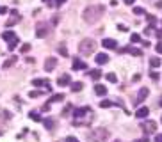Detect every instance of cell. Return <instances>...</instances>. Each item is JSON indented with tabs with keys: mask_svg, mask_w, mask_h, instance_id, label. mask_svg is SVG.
<instances>
[{
	"mask_svg": "<svg viewBox=\"0 0 162 142\" xmlns=\"http://www.w3.org/2000/svg\"><path fill=\"white\" fill-rule=\"evenodd\" d=\"M103 13H105V7L103 6H89L84 9L82 18H84V21H87V23H96V21L103 16Z\"/></svg>",
	"mask_w": 162,
	"mask_h": 142,
	"instance_id": "cell-1",
	"label": "cell"
},
{
	"mask_svg": "<svg viewBox=\"0 0 162 142\" xmlns=\"http://www.w3.org/2000/svg\"><path fill=\"white\" fill-rule=\"evenodd\" d=\"M87 139L91 142H103L109 139V132H107L105 128H94L91 133L87 135Z\"/></svg>",
	"mask_w": 162,
	"mask_h": 142,
	"instance_id": "cell-2",
	"label": "cell"
},
{
	"mask_svg": "<svg viewBox=\"0 0 162 142\" xmlns=\"http://www.w3.org/2000/svg\"><path fill=\"white\" fill-rule=\"evenodd\" d=\"M96 50V43L93 41V39H82L80 44H78V52L82 53V55H89Z\"/></svg>",
	"mask_w": 162,
	"mask_h": 142,
	"instance_id": "cell-3",
	"label": "cell"
},
{
	"mask_svg": "<svg viewBox=\"0 0 162 142\" xmlns=\"http://www.w3.org/2000/svg\"><path fill=\"white\" fill-rule=\"evenodd\" d=\"M2 39L7 41V48H9V50H14V48H16V44H18V36L14 34L13 30H6V32H2Z\"/></svg>",
	"mask_w": 162,
	"mask_h": 142,
	"instance_id": "cell-4",
	"label": "cell"
},
{
	"mask_svg": "<svg viewBox=\"0 0 162 142\" xmlns=\"http://www.w3.org/2000/svg\"><path fill=\"white\" fill-rule=\"evenodd\" d=\"M141 130L144 132V135L148 137L150 133H155L157 123H155V121H146V123H142V124H141Z\"/></svg>",
	"mask_w": 162,
	"mask_h": 142,
	"instance_id": "cell-5",
	"label": "cell"
},
{
	"mask_svg": "<svg viewBox=\"0 0 162 142\" xmlns=\"http://www.w3.org/2000/svg\"><path fill=\"white\" fill-rule=\"evenodd\" d=\"M36 36H37V37H46V36H48V25H46L45 21H39V23L36 25Z\"/></svg>",
	"mask_w": 162,
	"mask_h": 142,
	"instance_id": "cell-6",
	"label": "cell"
},
{
	"mask_svg": "<svg viewBox=\"0 0 162 142\" xmlns=\"http://www.w3.org/2000/svg\"><path fill=\"white\" fill-rule=\"evenodd\" d=\"M32 85H36V87H45V89H46L48 92L52 91L48 78H34V80H32Z\"/></svg>",
	"mask_w": 162,
	"mask_h": 142,
	"instance_id": "cell-7",
	"label": "cell"
},
{
	"mask_svg": "<svg viewBox=\"0 0 162 142\" xmlns=\"http://www.w3.org/2000/svg\"><path fill=\"white\" fill-rule=\"evenodd\" d=\"M93 114V110L89 106H80V108H75L73 110V115H75V119H80V117H84V115H89Z\"/></svg>",
	"mask_w": 162,
	"mask_h": 142,
	"instance_id": "cell-8",
	"label": "cell"
},
{
	"mask_svg": "<svg viewBox=\"0 0 162 142\" xmlns=\"http://www.w3.org/2000/svg\"><path fill=\"white\" fill-rule=\"evenodd\" d=\"M20 20H21L20 13H18V11H11V18L6 21V27H13V25H16Z\"/></svg>",
	"mask_w": 162,
	"mask_h": 142,
	"instance_id": "cell-9",
	"label": "cell"
},
{
	"mask_svg": "<svg viewBox=\"0 0 162 142\" xmlns=\"http://www.w3.org/2000/svg\"><path fill=\"white\" fill-rule=\"evenodd\" d=\"M120 53H132L135 57H142V50L135 48V46H127V48H121Z\"/></svg>",
	"mask_w": 162,
	"mask_h": 142,
	"instance_id": "cell-10",
	"label": "cell"
},
{
	"mask_svg": "<svg viewBox=\"0 0 162 142\" xmlns=\"http://www.w3.org/2000/svg\"><path fill=\"white\" fill-rule=\"evenodd\" d=\"M55 66H57L55 57H46V61H45V71H54Z\"/></svg>",
	"mask_w": 162,
	"mask_h": 142,
	"instance_id": "cell-11",
	"label": "cell"
},
{
	"mask_svg": "<svg viewBox=\"0 0 162 142\" xmlns=\"http://www.w3.org/2000/svg\"><path fill=\"white\" fill-rule=\"evenodd\" d=\"M148 94H150V91L146 89V87H142L141 91H139V94H137V99H135L134 103H135V105H139V103H142L144 99L148 98Z\"/></svg>",
	"mask_w": 162,
	"mask_h": 142,
	"instance_id": "cell-12",
	"label": "cell"
},
{
	"mask_svg": "<svg viewBox=\"0 0 162 142\" xmlns=\"http://www.w3.org/2000/svg\"><path fill=\"white\" fill-rule=\"evenodd\" d=\"M102 44H103V48H109V50H116V48H118V43L114 41V39H111V37L103 39V41H102Z\"/></svg>",
	"mask_w": 162,
	"mask_h": 142,
	"instance_id": "cell-13",
	"label": "cell"
},
{
	"mask_svg": "<svg viewBox=\"0 0 162 142\" xmlns=\"http://www.w3.org/2000/svg\"><path fill=\"white\" fill-rule=\"evenodd\" d=\"M57 84L59 85H70L71 84V78L68 73H64V75H61V77L57 78Z\"/></svg>",
	"mask_w": 162,
	"mask_h": 142,
	"instance_id": "cell-14",
	"label": "cell"
},
{
	"mask_svg": "<svg viewBox=\"0 0 162 142\" xmlns=\"http://www.w3.org/2000/svg\"><path fill=\"white\" fill-rule=\"evenodd\" d=\"M148 114H150V108H148V106H141V108H137L135 115H137L139 119H144V117H148Z\"/></svg>",
	"mask_w": 162,
	"mask_h": 142,
	"instance_id": "cell-15",
	"label": "cell"
},
{
	"mask_svg": "<svg viewBox=\"0 0 162 142\" xmlns=\"http://www.w3.org/2000/svg\"><path fill=\"white\" fill-rule=\"evenodd\" d=\"M73 69H75V71H78V69H87V64L82 62L80 59H77V57H75V61H73Z\"/></svg>",
	"mask_w": 162,
	"mask_h": 142,
	"instance_id": "cell-16",
	"label": "cell"
},
{
	"mask_svg": "<svg viewBox=\"0 0 162 142\" xmlns=\"http://www.w3.org/2000/svg\"><path fill=\"white\" fill-rule=\"evenodd\" d=\"M94 61H96V64H107L109 62V55L107 53H98L94 57Z\"/></svg>",
	"mask_w": 162,
	"mask_h": 142,
	"instance_id": "cell-17",
	"label": "cell"
},
{
	"mask_svg": "<svg viewBox=\"0 0 162 142\" xmlns=\"http://www.w3.org/2000/svg\"><path fill=\"white\" fill-rule=\"evenodd\" d=\"M94 92H96L98 96H105V94H107V87H105V85L96 84V85H94Z\"/></svg>",
	"mask_w": 162,
	"mask_h": 142,
	"instance_id": "cell-18",
	"label": "cell"
},
{
	"mask_svg": "<svg viewBox=\"0 0 162 142\" xmlns=\"http://www.w3.org/2000/svg\"><path fill=\"white\" fill-rule=\"evenodd\" d=\"M14 62H18V57H9V59H7L6 62H4V69H7V68H11V66H13Z\"/></svg>",
	"mask_w": 162,
	"mask_h": 142,
	"instance_id": "cell-19",
	"label": "cell"
},
{
	"mask_svg": "<svg viewBox=\"0 0 162 142\" xmlns=\"http://www.w3.org/2000/svg\"><path fill=\"white\" fill-rule=\"evenodd\" d=\"M112 105H118V101H109V99H102V101H100V106H102V108H109V106H112Z\"/></svg>",
	"mask_w": 162,
	"mask_h": 142,
	"instance_id": "cell-20",
	"label": "cell"
},
{
	"mask_svg": "<svg viewBox=\"0 0 162 142\" xmlns=\"http://www.w3.org/2000/svg\"><path fill=\"white\" fill-rule=\"evenodd\" d=\"M160 64H162V59H159V57H151L150 59V66L151 68H159Z\"/></svg>",
	"mask_w": 162,
	"mask_h": 142,
	"instance_id": "cell-21",
	"label": "cell"
},
{
	"mask_svg": "<svg viewBox=\"0 0 162 142\" xmlns=\"http://www.w3.org/2000/svg\"><path fill=\"white\" fill-rule=\"evenodd\" d=\"M43 124H45L46 130H54V128H55V121L54 119H45L43 121Z\"/></svg>",
	"mask_w": 162,
	"mask_h": 142,
	"instance_id": "cell-22",
	"label": "cell"
},
{
	"mask_svg": "<svg viewBox=\"0 0 162 142\" xmlns=\"http://www.w3.org/2000/svg\"><path fill=\"white\" fill-rule=\"evenodd\" d=\"M89 77H91L93 80L96 82V80H98V78L102 77V71H100V69H91V71H89Z\"/></svg>",
	"mask_w": 162,
	"mask_h": 142,
	"instance_id": "cell-23",
	"label": "cell"
},
{
	"mask_svg": "<svg viewBox=\"0 0 162 142\" xmlns=\"http://www.w3.org/2000/svg\"><path fill=\"white\" fill-rule=\"evenodd\" d=\"M82 87H84V84H82V82H75V84H71V91H73V92H78V91H82Z\"/></svg>",
	"mask_w": 162,
	"mask_h": 142,
	"instance_id": "cell-24",
	"label": "cell"
},
{
	"mask_svg": "<svg viewBox=\"0 0 162 142\" xmlns=\"http://www.w3.org/2000/svg\"><path fill=\"white\" fill-rule=\"evenodd\" d=\"M64 99V94L61 92V94H54L52 96V99H50V103H57V101H63Z\"/></svg>",
	"mask_w": 162,
	"mask_h": 142,
	"instance_id": "cell-25",
	"label": "cell"
},
{
	"mask_svg": "<svg viewBox=\"0 0 162 142\" xmlns=\"http://www.w3.org/2000/svg\"><path fill=\"white\" fill-rule=\"evenodd\" d=\"M28 117H30L32 121H41V115H39V114L36 112V110H32V112H28Z\"/></svg>",
	"mask_w": 162,
	"mask_h": 142,
	"instance_id": "cell-26",
	"label": "cell"
},
{
	"mask_svg": "<svg viewBox=\"0 0 162 142\" xmlns=\"http://www.w3.org/2000/svg\"><path fill=\"white\" fill-rule=\"evenodd\" d=\"M107 80L112 82V84H116V82H118V77H116L114 73H107Z\"/></svg>",
	"mask_w": 162,
	"mask_h": 142,
	"instance_id": "cell-27",
	"label": "cell"
},
{
	"mask_svg": "<svg viewBox=\"0 0 162 142\" xmlns=\"http://www.w3.org/2000/svg\"><path fill=\"white\" fill-rule=\"evenodd\" d=\"M59 53H61L63 57H68V50H66V44H61V46H59Z\"/></svg>",
	"mask_w": 162,
	"mask_h": 142,
	"instance_id": "cell-28",
	"label": "cell"
},
{
	"mask_svg": "<svg viewBox=\"0 0 162 142\" xmlns=\"http://www.w3.org/2000/svg\"><path fill=\"white\" fill-rule=\"evenodd\" d=\"M130 43H141V36H139V34H132V36H130Z\"/></svg>",
	"mask_w": 162,
	"mask_h": 142,
	"instance_id": "cell-29",
	"label": "cell"
},
{
	"mask_svg": "<svg viewBox=\"0 0 162 142\" xmlns=\"http://www.w3.org/2000/svg\"><path fill=\"white\" fill-rule=\"evenodd\" d=\"M28 96H30V98H39V96H43V92L41 91H30Z\"/></svg>",
	"mask_w": 162,
	"mask_h": 142,
	"instance_id": "cell-30",
	"label": "cell"
},
{
	"mask_svg": "<svg viewBox=\"0 0 162 142\" xmlns=\"http://www.w3.org/2000/svg\"><path fill=\"white\" fill-rule=\"evenodd\" d=\"M146 18H148L150 25H155V23H157V18H155V16H151V14H146Z\"/></svg>",
	"mask_w": 162,
	"mask_h": 142,
	"instance_id": "cell-31",
	"label": "cell"
},
{
	"mask_svg": "<svg viewBox=\"0 0 162 142\" xmlns=\"http://www.w3.org/2000/svg\"><path fill=\"white\" fill-rule=\"evenodd\" d=\"M134 14H146V11L142 7H134Z\"/></svg>",
	"mask_w": 162,
	"mask_h": 142,
	"instance_id": "cell-32",
	"label": "cell"
},
{
	"mask_svg": "<svg viewBox=\"0 0 162 142\" xmlns=\"http://www.w3.org/2000/svg\"><path fill=\"white\" fill-rule=\"evenodd\" d=\"M28 50H30V44H28V43H25V44H21V53H27Z\"/></svg>",
	"mask_w": 162,
	"mask_h": 142,
	"instance_id": "cell-33",
	"label": "cell"
},
{
	"mask_svg": "<svg viewBox=\"0 0 162 142\" xmlns=\"http://www.w3.org/2000/svg\"><path fill=\"white\" fill-rule=\"evenodd\" d=\"M4 117H6V119H9V117H11V114H9V112H4V110H2V112H0V119H4Z\"/></svg>",
	"mask_w": 162,
	"mask_h": 142,
	"instance_id": "cell-34",
	"label": "cell"
},
{
	"mask_svg": "<svg viewBox=\"0 0 162 142\" xmlns=\"http://www.w3.org/2000/svg\"><path fill=\"white\" fill-rule=\"evenodd\" d=\"M71 108H73V106H71V105H66V108H64V110H63V115H68V114H70V110H71Z\"/></svg>",
	"mask_w": 162,
	"mask_h": 142,
	"instance_id": "cell-35",
	"label": "cell"
},
{
	"mask_svg": "<svg viewBox=\"0 0 162 142\" xmlns=\"http://www.w3.org/2000/svg\"><path fill=\"white\" fill-rule=\"evenodd\" d=\"M64 2H66V0H55V2H54V6H57V7H61L64 4Z\"/></svg>",
	"mask_w": 162,
	"mask_h": 142,
	"instance_id": "cell-36",
	"label": "cell"
},
{
	"mask_svg": "<svg viewBox=\"0 0 162 142\" xmlns=\"http://www.w3.org/2000/svg\"><path fill=\"white\" fill-rule=\"evenodd\" d=\"M118 28H120L121 32H127V30H128V27H127V25H118Z\"/></svg>",
	"mask_w": 162,
	"mask_h": 142,
	"instance_id": "cell-37",
	"label": "cell"
},
{
	"mask_svg": "<svg viewBox=\"0 0 162 142\" xmlns=\"http://www.w3.org/2000/svg\"><path fill=\"white\" fill-rule=\"evenodd\" d=\"M64 142H78V140L75 139V137H66V140Z\"/></svg>",
	"mask_w": 162,
	"mask_h": 142,
	"instance_id": "cell-38",
	"label": "cell"
},
{
	"mask_svg": "<svg viewBox=\"0 0 162 142\" xmlns=\"http://www.w3.org/2000/svg\"><path fill=\"white\" fill-rule=\"evenodd\" d=\"M155 50L159 52V53H162V41H160V43H159V44L155 46Z\"/></svg>",
	"mask_w": 162,
	"mask_h": 142,
	"instance_id": "cell-39",
	"label": "cell"
},
{
	"mask_svg": "<svg viewBox=\"0 0 162 142\" xmlns=\"http://www.w3.org/2000/svg\"><path fill=\"white\" fill-rule=\"evenodd\" d=\"M7 13V7L6 6H0V14H6Z\"/></svg>",
	"mask_w": 162,
	"mask_h": 142,
	"instance_id": "cell-40",
	"label": "cell"
},
{
	"mask_svg": "<svg viewBox=\"0 0 162 142\" xmlns=\"http://www.w3.org/2000/svg\"><path fill=\"white\" fill-rule=\"evenodd\" d=\"M155 142H162V133L155 135Z\"/></svg>",
	"mask_w": 162,
	"mask_h": 142,
	"instance_id": "cell-41",
	"label": "cell"
},
{
	"mask_svg": "<svg viewBox=\"0 0 162 142\" xmlns=\"http://www.w3.org/2000/svg\"><path fill=\"white\" fill-rule=\"evenodd\" d=\"M150 77L153 78V80H159V75H157V73H150Z\"/></svg>",
	"mask_w": 162,
	"mask_h": 142,
	"instance_id": "cell-42",
	"label": "cell"
},
{
	"mask_svg": "<svg viewBox=\"0 0 162 142\" xmlns=\"http://www.w3.org/2000/svg\"><path fill=\"white\" fill-rule=\"evenodd\" d=\"M43 2H45L46 6H54V2H52V0H43Z\"/></svg>",
	"mask_w": 162,
	"mask_h": 142,
	"instance_id": "cell-43",
	"label": "cell"
},
{
	"mask_svg": "<svg viewBox=\"0 0 162 142\" xmlns=\"http://www.w3.org/2000/svg\"><path fill=\"white\" fill-rule=\"evenodd\" d=\"M134 2H135V0H125V4H127V6H132Z\"/></svg>",
	"mask_w": 162,
	"mask_h": 142,
	"instance_id": "cell-44",
	"label": "cell"
},
{
	"mask_svg": "<svg viewBox=\"0 0 162 142\" xmlns=\"http://www.w3.org/2000/svg\"><path fill=\"white\" fill-rule=\"evenodd\" d=\"M155 36H157V37H162V30H157Z\"/></svg>",
	"mask_w": 162,
	"mask_h": 142,
	"instance_id": "cell-45",
	"label": "cell"
},
{
	"mask_svg": "<svg viewBox=\"0 0 162 142\" xmlns=\"http://www.w3.org/2000/svg\"><path fill=\"white\" fill-rule=\"evenodd\" d=\"M155 6H157V7H160V9H162V2H157Z\"/></svg>",
	"mask_w": 162,
	"mask_h": 142,
	"instance_id": "cell-46",
	"label": "cell"
},
{
	"mask_svg": "<svg viewBox=\"0 0 162 142\" xmlns=\"http://www.w3.org/2000/svg\"><path fill=\"white\" fill-rule=\"evenodd\" d=\"M159 105H160V106H162V99H160V103H159Z\"/></svg>",
	"mask_w": 162,
	"mask_h": 142,
	"instance_id": "cell-47",
	"label": "cell"
},
{
	"mask_svg": "<svg viewBox=\"0 0 162 142\" xmlns=\"http://www.w3.org/2000/svg\"><path fill=\"white\" fill-rule=\"evenodd\" d=\"M116 142H120V140H116Z\"/></svg>",
	"mask_w": 162,
	"mask_h": 142,
	"instance_id": "cell-48",
	"label": "cell"
}]
</instances>
